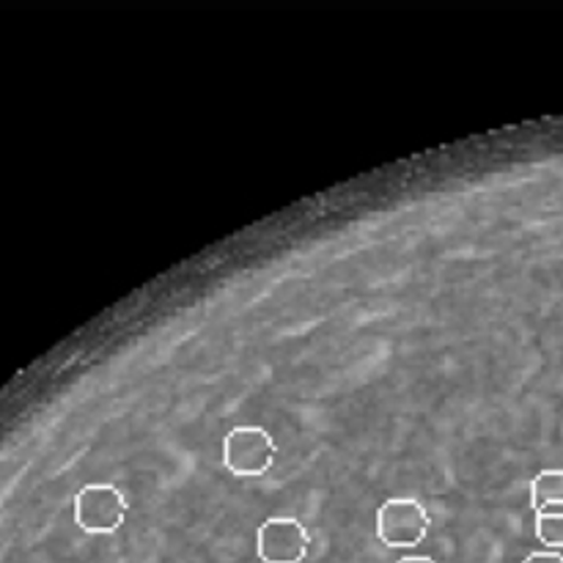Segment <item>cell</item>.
I'll use <instances>...</instances> for the list:
<instances>
[{
	"label": "cell",
	"mask_w": 563,
	"mask_h": 563,
	"mask_svg": "<svg viewBox=\"0 0 563 563\" xmlns=\"http://www.w3.org/2000/svg\"><path fill=\"white\" fill-rule=\"evenodd\" d=\"M262 563H302L311 550V533L295 517H269L256 537Z\"/></svg>",
	"instance_id": "obj_4"
},
{
	"label": "cell",
	"mask_w": 563,
	"mask_h": 563,
	"mask_svg": "<svg viewBox=\"0 0 563 563\" xmlns=\"http://www.w3.org/2000/svg\"><path fill=\"white\" fill-rule=\"evenodd\" d=\"M553 504H563V471H544L531 482L533 511Z\"/></svg>",
	"instance_id": "obj_6"
},
{
	"label": "cell",
	"mask_w": 563,
	"mask_h": 563,
	"mask_svg": "<svg viewBox=\"0 0 563 563\" xmlns=\"http://www.w3.org/2000/svg\"><path fill=\"white\" fill-rule=\"evenodd\" d=\"M537 537L548 550H563V504L537 511Z\"/></svg>",
	"instance_id": "obj_5"
},
{
	"label": "cell",
	"mask_w": 563,
	"mask_h": 563,
	"mask_svg": "<svg viewBox=\"0 0 563 563\" xmlns=\"http://www.w3.org/2000/svg\"><path fill=\"white\" fill-rule=\"evenodd\" d=\"M126 511H130V504L113 484H88L75 498L77 528L93 537L119 531L126 520Z\"/></svg>",
	"instance_id": "obj_2"
},
{
	"label": "cell",
	"mask_w": 563,
	"mask_h": 563,
	"mask_svg": "<svg viewBox=\"0 0 563 563\" xmlns=\"http://www.w3.org/2000/svg\"><path fill=\"white\" fill-rule=\"evenodd\" d=\"M432 528V517L416 498L385 500L377 511V537L388 548H418Z\"/></svg>",
	"instance_id": "obj_3"
},
{
	"label": "cell",
	"mask_w": 563,
	"mask_h": 563,
	"mask_svg": "<svg viewBox=\"0 0 563 563\" xmlns=\"http://www.w3.org/2000/svg\"><path fill=\"white\" fill-rule=\"evenodd\" d=\"M526 563H563V555L559 550H542V553H531Z\"/></svg>",
	"instance_id": "obj_7"
},
{
	"label": "cell",
	"mask_w": 563,
	"mask_h": 563,
	"mask_svg": "<svg viewBox=\"0 0 563 563\" xmlns=\"http://www.w3.org/2000/svg\"><path fill=\"white\" fill-rule=\"evenodd\" d=\"M396 563H438V561L427 559V555H407V559H401V561H396Z\"/></svg>",
	"instance_id": "obj_8"
},
{
	"label": "cell",
	"mask_w": 563,
	"mask_h": 563,
	"mask_svg": "<svg viewBox=\"0 0 563 563\" xmlns=\"http://www.w3.org/2000/svg\"><path fill=\"white\" fill-rule=\"evenodd\" d=\"M278 445L262 427H236L223 440V465L240 478L264 476L275 465Z\"/></svg>",
	"instance_id": "obj_1"
}]
</instances>
